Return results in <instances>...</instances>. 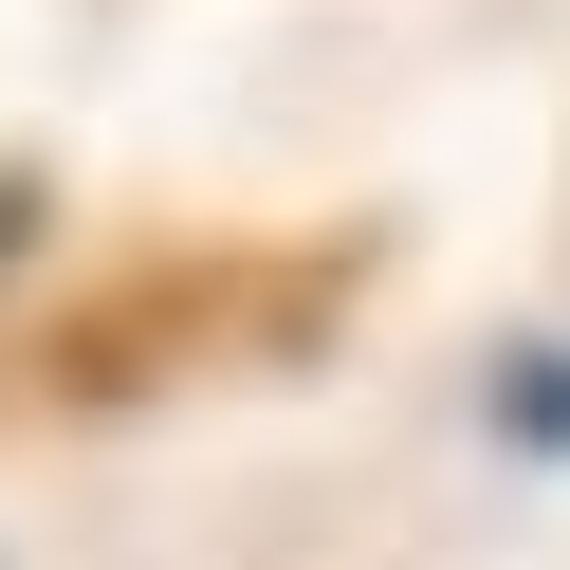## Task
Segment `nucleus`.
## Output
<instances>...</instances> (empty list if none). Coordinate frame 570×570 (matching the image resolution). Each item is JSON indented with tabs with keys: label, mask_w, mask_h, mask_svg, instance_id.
<instances>
[{
	"label": "nucleus",
	"mask_w": 570,
	"mask_h": 570,
	"mask_svg": "<svg viewBox=\"0 0 570 570\" xmlns=\"http://www.w3.org/2000/svg\"><path fill=\"white\" fill-rule=\"evenodd\" d=\"M479 423L515 460H570V350H497V386H479Z\"/></svg>",
	"instance_id": "obj_1"
}]
</instances>
